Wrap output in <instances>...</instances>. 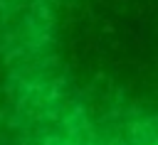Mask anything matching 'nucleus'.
<instances>
[{"label":"nucleus","instance_id":"1","mask_svg":"<svg viewBox=\"0 0 158 145\" xmlns=\"http://www.w3.org/2000/svg\"><path fill=\"white\" fill-rule=\"evenodd\" d=\"M0 135L158 145V0H0Z\"/></svg>","mask_w":158,"mask_h":145}]
</instances>
